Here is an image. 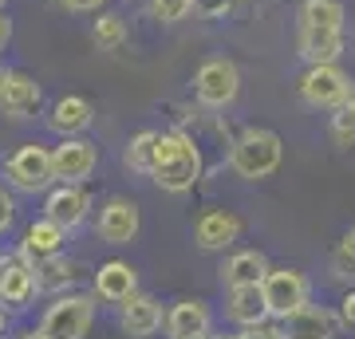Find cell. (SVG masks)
I'll return each instance as SVG.
<instances>
[{"instance_id":"1","label":"cell","mask_w":355,"mask_h":339,"mask_svg":"<svg viewBox=\"0 0 355 339\" xmlns=\"http://www.w3.org/2000/svg\"><path fill=\"white\" fill-rule=\"evenodd\" d=\"M205 158L202 146L193 142V134L186 130H158V150H154V186L166 193H186L202 182Z\"/></svg>"},{"instance_id":"2","label":"cell","mask_w":355,"mask_h":339,"mask_svg":"<svg viewBox=\"0 0 355 339\" xmlns=\"http://www.w3.org/2000/svg\"><path fill=\"white\" fill-rule=\"evenodd\" d=\"M284 162V142L268 126H245L237 139L229 142V170L245 182H265Z\"/></svg>"},{"instance_id":"3","label":"cell","mask_w":355,"mask_h":339,"mask_svg":"<svg viewBox=\"0 0 355 339\" xmlns=\"http://www.w3.org/2000/svg\"><path fill=\"white\" fill-rule=\"evenodd\" d=\"M4 182L20 193H48L55 186V166H51V150L40 142L16 146L4 158Z\"/></svg>"},{"instance_id":"4","label":"cell","mask_w":355,"mask_h":339,"mask_svg":"<svg viewBox=\"0 0 355 339\" xmlns=\"http://www.w3.org/2000/svg\"><path fill=\"white\" fill-rule=\"evenodd\" d=\"M237 95H241V71L225 55H214L193 71V99L202 103L205 111H225V107L237 103Z\"/></svg>"},{"instance_id":"5","label":"cell","mask_w":355,"mask_h":339,"mask_svg":"<svg viewBox=\"0 0 355 339\" xmlns=\"http://www.w3.org/2000/svg\"><path fill=\"white\" fill-rule=\"evenodd\" d=\"M296 95L312 111H336L352 99V79L340 71V63H316L296 79Z\"/></svg>"},{"instance_id":"6","label":"cell","mask_w":355,"mask_h":339,"mask_svg":"<svg viewBox=\"0 0 355 339\" xmlns=\"http://www.w3.org/2000/svg\"><path fill=\"white\" fill-rule=\"evenodd\" d=\"M91 320H95V296H87V292H64V296H55L48 304L40 327L51 339H83Z\"/></svg>"},{"instance_id":"7","label":"cell","mask_w":355,"mask_h":339,"mask_svg":"<svg viewBox=\"0 0 355 339\" xmlns=\"http://www.w3.org/2000/svg\"><path fill=\"white\" fill-rule=\"evenodd\" d=\"M265 288V300H268V312L272 320H284V315L300 312L312 296V284L300 268H268V277L261 280Z\"/></svg>"},{"instance_id":"8","label":"cell","mask_w":355,"mask_h":339,"mask_svg":"<svg viewBox=\"0 0 355 339\" xmlns=\"http://www.w3.org/2000/svg\"><path fill=\"white\" fill-rule=\"evenodd\" d=\"M40 292L36 284V264L28 261L24 252H4L0 257V308H12V312H20V308H28V300Z\"/></svg>"},{"instance_id":"9","label":"cell","mask_w":355,"mask_h":339,"mask_svg":"<svg viewBox=\"0 0 355 339\" xmlns=\"http://www.w3.org/2000/svg\"><path fill=\"white\" fill-rule=\"evenodd\" d=\"M51 166H55V182H76L83 186L95 166H99V146L83 134H71V139H60V146H51Z\"/></svg>"},{"instance_id":"10","label":"cell","mask_w":355,"mask_h":339,"mask_svg":"<svg viewBox=\"0 0 355 339\" xmlns=\"http://www.w3.org/2000/svg\"><path fill=\"white\" fill-rule=\"evenodd\" d=\"M87 214H91V198H87V189L76 186V182H55V186L44 193V217L60 221L67 233L83 225Z\"/></svg>"},{"instance_id":"11","label":"cell","mask_w":355,"mask_h":339,"mask_svg":"<svg viewBox=\"0 0 355 339\" xmlns=\"http://www.w3.org/2000/svg\"><path fill=\"white\" fill-rule=\"evenodd\" d=\"M139 229H142V217H139V205L130 198L103 201L99 217H95V233L107 245H130V241L139 237Z\"/></svg>"},{"instance_id":"12","label":"cell","mask_w":355,"mask_h":339,"mask_svg":"<svg viewBox=\"0 0 355 339\" xmlns=\"http://www.w3.org/2000/svg\"><path fill=\"white\" fill-rule=\"evenodd\" d=\"M241 217L229 214V209H205L198 221H193V241L202 252H225L241 241Z\"/></svg>"},{"instance_id":"13","label":"cell","mask_w":355,"mask_h":339,"mask_svg":"<svg viewBox=\"0 0 355 339\" xmlns=\"http://www.w3.org/2000/svg\"><path fill=\"white\" fill-rule=\"evenodd\" d=\"M277 324H280V336L284 339H331L343 327L340 312H328V308H320V304H304L300 312L284 315Z\"/></svg>"},{"instance_id":"14","label":"cell","mask_w":355,"mask_h":339,"mask_svg":"<svg viewBox=\"0 0 355 339\" xmlns=\"http://www.w3.org/2000/svg\"><path fill=\"white\" fill-rule=\"evenodd\" d=\"M119 324H123V331L135 339H150L158 336L166 327V312L162 304L154 300L150 292H135L127 304H119Z\"/></svg>"},{"instance_id":"15","label":"cell","mask_w":355,"mask_h":339,"mask_svg":"<svg viewBox=\"0 0 355 339\" xmlns=\"http://www.w3.org/2000/svg\"><path fill=\"white\" fill-rule=\"evenodd\" d=\"M225 315L237 327L268 324V320H272V312H268L265 288H261V284H237V288H229L225 292Z\"/></svg>"},{"instance_id":"16","label":"cell","mask_w":355,"mask_h":339,"mask_svg":"<svg viewBox=\"0 0 355 339\" xmlns=\"http://www.w3.org/2000/svg\"><path fill=\"white\" fill-rule=\"evenodd\" d=\"M67 245V229L60 221H51V217H40L32 225L24 229V237H20V252H24L32 264L48 261V257H60Z\"/></svg>"},{"instance_id":"17","label":"cell","mask_w":355,"mask_h":339,"mask_svg":"<svg viewBox=\"0 0 355 339\" xmlns=\"http://www.w3.org/2000/svg\"><path fill=\"white\" fill-rule=\"evenodd\" d=\"M139 292V272L127 261H103L95 268V296L107 304H127Z\"/></svg>"},{"instance_id":"18","label":"cell","mask_w":355,"mask_h":339,"mask_svg":"<svg viewBox=\"0 0 355 339\" xmlns=\"http://www.w3.org/2000/svg\"><path fill=\"white\" fill-rule=\"evenodd\" d=\"M91 123H95V107H91V99H83V95H60L48 111V126L60 139L83 134Z\"/></svg>"},{"instance_id":"19","label":"cell","mask_w":355,"mask_h":339,"mask_svg":"<svg viewBox=\"0 0 355 339\" xmlns=\"http://www.w3.org/2000/svg\"><path fill=\"white\" fill-rule=\"evenodd\" d=\"M214 331V315L205 308V300H178L166 312V336L170 339H198Z\"/></svg>"},{"instance_id":"20","label":"cell","mask_w":355,"mask_h":339,"mask_svg":"<svg viewBox=\"0 0 355 339\" xmlns=\"http://www.w3.org/2000/svg\"><path fill=\"white\" fill-rule=\"evenodd\" d=\"M296 48L308 67L316 63H336L343 55V28H300L296 32Z\"/></svg>"},{"instance_id":"21","label":"cell","mask_w":355,"mask_h":339,"mask_svg":"<svg viewBox=\"0 0 355 339\" xmlns=\"http://www.w3.org/2000/svg\"><path fill=\"white\" fill-rule=\"evenodd\" d=\"M40 103H44V91L40 83L28 71H12L8 79V87L0 95V114H8V119H32L40 114Z\"/></svg>"},{"instance_id":"22","label":"cell","mask_w":355,"mask_h":339,"mask_svg":"<svg viewBox=\"0 0 355 339\" xmlns=\"http://www.w3.org/2000/svg\"><path fill=\"white\" fill-rule=\"evenodd\" d=\"M221 284L225 288H237V284H261L268 277V257L261 249H237L229 252L225 261H221Z\"/></svg>"},{"instance_id":"23","label":"cell","mask_w":355,"mask_h":339,"mask_svg":"<svg viewBox=\"0 0 355 339\" xmlns=\"http://www.w3.org/2000/svg\"><path fill=\"white\" fill-rule=\"evenodd\" d=\"M79 277H83V264H79V261H67L64 252L36 264V284H40V292H55V296H64L67 288H76V284H79Z\"/></svg>"},{"instance_id":"24","label":"cell","mask_w":355,"mask_h":339,"mask_svg":"<svg viewBox=\"0 0 355 339\" xmlns=\"http://www.w3.org/2000/svg\"><path fill=\"white\" fill-rule=\"evenodd\" d=\"M154 150H158V130H139L130 134L127 150H123V166L130 174H154Z\"/></svg>"},{"instance_id":"25","label":"cell","mask_w":355,"mask_h":339,"mask_svg":"<svg viewBox=\"0 0 355 339\" xmlns=\"http://www.w3.org/2000/svg\"><path fill=\"white\" fill-rule=\"evenodd\" d=\"M300 28H343V4L340 0H304L296 12Z\"/></svg>"},{"instance_id":"26","label":"cell","mask_w":355,"mask_h":339,"mask_svg":"<svg viewBox=\"0 0 355 339\" xmlns=\"http://www.w3.org/2000/svg\"><path fill=\"white\" fill-rule=\"evenodd\" d=\"M91 40L99 44V51H119L127 44V24H123V16L103 12L99 20L91 24Z\"/></svg>"},{"instance_id":"27","label":"cell","mask_w":355,"mask_h":339,"mask_svg":"<svg viewBox=\"0 0 355 339\" xmlns=\"http://www.w3.org/2000/svg\"><path fill=\"white\" fill-rule=\"evenodd\" d=\"M328 130H331V142H336V146H355V103L352 99L331 111Z\"/></svg>"},{"instance_id":"28","label":"cell","mask_w":355,"mask_h":339,"mask_svg":"<svg viewBox=\"0 0 355 339\" xmlns=\"http://www.w3.org/2000/svg\"><path fill=\"white\" fill-rule=\"evenodd\" d=\"M331 277L336 280H355V229L331 249Z\"/></svg>"},{"instance_id":"29","label":"cell","mask_w":355,"mask_h":339,"mask_svg":"<svg viewBox=\"0 0 355 339\" xmlns=\"http://www.w3.org/2000/svg\"><path fill=\"white\" fill-rule=\"evenodd\" d=\"M146 8L158 24H182L193 12V0H146Z\"/></svg>"},{"instance_id":"30","label":"cell","mask_w":355,"mask_h":339,"mask_svg":"<svg viewBox=\"0 0 355 339\" xmlns=\"http://www.w3.org/2000/svg\"><path fill=\"white\" fill-rule=\"evenodd\" d=\"M241 0H193V12L202 20H225L229 12H237Z\"/></svg>"},{"instance_id":"31","label":"cell","mask_w":355,"mask_h":339,"mask_svg":"<svg viewBox=\"0 0 355 339\" xmlns=\"http://www.w3.org/2000/svg\"><path fill=\"white\" fill-rule=\"evenodd\" d=\"M12 221H16V201H12V193L0 186V233H8L12 229Z\"/></svg>"},{"instance_id":"32","label":"cell","mask_w":355,"mask_h":339,"mask_svg":"<svg viewBox=\"0 0 355 339\" xmlns=\"http://www.w3.org/2000/svg\"><path fill=\"white\" fill-rule=\"evenodd\" d=\"M233 339H284V336H280V324H257V327H245L241 336Z\"/></svg>"},{"instance_id":"33","label":"cell","mask_w":355,"mask_h":339,"mask_svg":"<svg viewBox=\"0 0 355 339\" xmlns=\"http://www.w3.org/2000/svg\"><path fill=\"white\" fill-rule=\"evenodd\" d=\"M340 324L355 331V292H347V296L340 300Z\"/></svg>"},{"instance_id":"34","label":"cell","mask_w":355,"mask_h":339,"mask_svg":"<svg viewBox=\"0 0 355 339\" xmlns=\"http://www.w3.org/2000/svg\"><path fill=\"white\" fill-rule=\"evenodd\" d=\"M67 12H99V4H107V0H60Z\"/></svg>"},{"instance_id":"35","label":"cell","mask_w":355,"mask_h":339,"mask_svg":"<svg viewBox=\"0 0 355 339\" xmlns=\"http://www.w3.org/2000/svg\"><path fill=\"white\" fill-rule=\"evenodd\" d=\"M8 40H12V20L0 12V48H8Z\"/></svg>"},{"instance_id":"36","label":"cell","mask_w":355,"mask_h":339,"mask_svg":"<svg viewBox=\"0 0 355 339\" xmlns=\"http://www.w3.org/2000/svg\"><path fill=\"white\" fill-rule=\"evenodd\" d=\"M16 339H51L44 327H36V331H24V336H16Z\"/></svg>"},{"instance_id":"37","label":"cell","mask_w":355,"mask_h":339,"mask_svg":"<svg viewBox=\"0 0 355 339\" xmlns=\"http://www.w3.org/2000/svg\"><path fill=\"white\" fill-rule=\"evenodd\" d=\"M8 79H12V71H8V67L0 63V95H4V87H8Z\"/></svg>"},{"instance_id":"38","label":"cell","mask_w":355,"mask_h":339,"mask_svg":"<svg viewBox=\"0 0 355 339\" xmlns=\"http://www.w3.org/2000/svg\"><path fill=\"white\" fill-rule=\"evenodd\" d=\"M352 103H355V83H352Z\"/></svg>"},{"instance_id":"39","label":"cell","mask_w":355,"mask_h":339,"mask_svg":"<svg viewBox=\"0 0 355 339\" xmlns=\"http://www.w3.org/2000/svg\"><path fill=\"white\" fill-rule=\"evenodd\" d=\"M0 8H4V0H0Z\"/></svg>"},{"instance_id":"40","label":"cell","mask_w":355,"mask_h":339,"mask_svg":"<svg viewBox=\"0 0 355 339\" xmlns=\"http://www.w3.org/2000/svg\"><path fill=\"white\" fill-rule=\"evenodd\" d=\"M198 339H205V336H198Z\"/></svg>"}]
</instances>
